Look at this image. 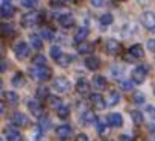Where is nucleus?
<instances>
[{
  "instance_id": "obj_1",
  "label": "nucleus",
  "mask_w": 155,
  "mask_h": 141,
  "mask_svg": "<svg viewBox=\"0 0 155 141\" xmlns=\"http://www.w3.org/2000/svg\"><path fill=\"white\" fill-rule=\"evenodd\" d=\"M29 75L32 76V79L38 82H44L52 76V70L47 65H32L29 70Z\"/></svg>"
},
{
  "instance_id": "obj_2",
  "label": "nucleus",
  "mask_w": 155,
  "mask_h": 141,
  "mask_svg": "<svg viewBox=\"0 0 155 141\" xmlns=\"http://www.w3.org/2000/svg\"><path fill=\"white\" fill-rule=\"evenodd\" d=\"M147 73H149V68L146 65H137L131 73V79L134 84H143L147 78Z\"/></svg>"
},
{
  "instance_id": "obj_3",
  "label": "nucleus",
  "mask_w": 155,
  "mask_h": 141,
  "mask_svg": "<svg viewBox=\"0 0 155 141\" xmlns=\"http://www.w3.org/2000/svg\"><path fill=\"white\" fill-rule=\"evenodd\" d=\"M52 87H53V90H55L58 94H65V93H68V91H70V87H71V84L68 82V79H67V78H64V76H59V78L53 79V84H52Z\"/></svg>"
},
{
  "instance_id": "obj_4",
  "label": "nucleus",
  "mask_w": 155,
  "mask_h": 141,
  "mask_svg": "<svg viewBox=\"0 0 155 141\" xmlns=\"http://www.w3.org/2000/svg\"><path fill=\"white\" fill-rule=\"evenodd\" d=\"M40 23H41V14L40 12H35V11L25 14L23 18H21V24L25 27H32V26L40 24Z\"/></svg>"
},
{
  "instance_id": "obj_5",
  "label": "nucleus",
  "mask_w": 155,
  "mask_h": 141,
  "mask_svg": "<svg viewBox=\"0 0 155 141\" xmlns=\"http://www.w3.org/2000/svg\"><path fill=\"white\" fill-rule=\"evenodd\" d=\"M14 53H15V56H17L20 61H25V59H28L29 55H31V47H29L28 43L18 41V43L14 46Z\"/></svg>"
},
{
  "instance_id": "obj_6",
  "label": "nucleus",
  "mask_w": 155,
  "mask_h": 141,
  "mask_svg": "<svg viewBox=\"0 0 155 141\" xmlns=\"http://www.w3.org/2000/svg\"><path fill=\"white\" fill-rule=\"evenodd\" d=\"M141 24L150 30V32H155V12L152 11H146L141 14Z\"/></svg>"
},
{
  "instance_id": "obj_7",
  "label": "nucleus",
  "mask_w": 155,
  "mask_h": 141,
  "mask_svg": "<svg viewBox=\"0 0 155 141\" xmlns=\"http://www.w3.org/2000/svg\"><path fill=\"white\" fill-rule=\"evenodd\" d=\"M3 135H5L6 141H23L21 132L17 127H12V126H6L5 130H3Z\"/></svg>"
},
{
  "instance_id": "obj_8",
  "label": "nucleus",
  "mask_w": 155,
  "mask_h": 141,
  "mask_svg": "<svg viewBox=\"0 0 155 141\" xmlns=\"http://www.w3.org/2000/svg\"><path fill=\"white\" fill-rule=\"evenodd\" d=\"M11 123L12 126H17V127H26L29 126V118L23 112H14L11 115Z\"/></svg>"
},
{
  "instance_id": "obj_9",
  "label": "nucleus",
  "mask_w": 155,
  "mask_h": 141,
  "mask_svg": "<svg viewBox=\"0 0 155 141\" xmlns=\"http://www.w3.org/2000/svg\"><path fill=\"white\" fill-rule=\"evenodd\" d=\"M105 52L108 55L116 56V55H119L122 52V44L117 40H107L105 41Z\"/></svg>"
},
{
  "instance_id": "obj_10",
  "label": "nucleus",
  "mask_w": 155,
  "mask_h": 141,
  "mask_svg": "<svg viewBox=\"0 0 155 141\" xmlns=\"http://www.w3.org/2000/svg\"><path fill=\"white\" fill-rule=\"evenodd\" d=\"M58 23L61 27L64 29H70L74 26V17L70 14V12H64V14H59L58 15Z\"/></svg>"
},
{
  "instance_id": "obj_11",
  "label": "nucleus",
  "mask_w": 155,
  "mask_h": 141,
  "mask_svg": "<svg viewBox=\"0 0 155 141\" xmlns=\"http://www.w3.org/2000/svg\"><path fill=\"white\" fill-rule=\"evenodd\" d=\"M90 102H91V105L96 108V109H105V106H107V99H104V96L101 94V93H93V94H90Z\"/></svg>"
},
{
  "instance_id": "obj_12",
  "label": "nucleus",
  "mask_w": 155,
  "mask_h": 141,
  "mask_svg": "<svg viewBox=\"0 0 155 141\" xmlns=\"http://www.w3.org/2000/svg\"><path fill=\"white\" fill-rule=\"evenodd\" d=\"M28 109L31 111L32 115H35V117H38V118L43 117V106H41V103H40L37 99L28 102Z\"/></svg>"
},
{
  "instance_id": "obj_13",
  "label": "nucleus",
  "mask_w": 155,
  "mask_h": 141,
  "mask_svg": "<svg viewBox=\"0 0 155 141\" xmlns=\"http://www.w3.org/2000/svg\"><path fill=\"white\" fill-rule=\"evenodd\" d=\"M128 55H129L131 59H141L144 56V49H143L141 44H134V46L129 47Z\"/></svg>"
},
{
  "instance_id": "obj_14",
  "label": "nucleus",
  "mask_w": 155,
  "mask_h": 141,
  "mask_svg": "<svg viewBox=\"0 0 155 141\" xmlns=\"http://www.w3.org/2000/svg\"><path fill=\"white\" fill-rule=\"evenodd\" d=\"M96 121H97V118H96V115H94L93 111H90V109L82 111V114H81V123H82L84 126H91V124L96 123Z\"/></svg>"
},
{
  "instance_id": "obj_15",
  "label": "nucleus",
  "mask_w": 155,
  "mask_h": 141,
  "mask_svg": "<svg viewBox=\"0 0 155 141\" xmlns=\"http://www.w3.org/2000/svg\"><path fill=\"white\" fill-rule=\"evenodd\" d=\"M76 91L79 93L81 96H87L90 93V82L85 78L78 79V82H76Z\"/></svg>"
},
{
  "instance_id": "obj_16",
  "label": "nucleus",
  "mask_w": 155,
  "mask_h": 141,
  "mask_svg": "<svg viewBox=\"0 0 155 141\" xmlns=\"http://www.w3.org/2000/svg\"><path fill=\"white\" fill-rule=\"evenodd\" d=\"M107 121H108V124H110L111 127H120V126L123 124V117H122V114H119V112H111V114L107 117Z\"/></svg>"
},
{
  "instance_id": "obj_17",
  "label": "nucleus",
  "mask_w": 155,
  "mask_h": 141,
  "mask_svg": "<svg viewBox=\"0 0 155 141\" xmlns=\"http://www.w3.org/2000/svg\"><path fill=\"white\" fill-rule=\"evenodd\" d=\"M88 34H90V30H88V27H79L76 30V34H74V37H73V40H74V43H78V44H81V43H84L85 40H87V37H88Z\"/></svg>"
},
{
  "instance_id": "obj_18",
  "label": "nucleus",
  "mask_w": 155,
  "mask_h": 141,
  "mask_svg": "<svg viewBox=\"0 0 155 141\" xmlns=\"http://www.w3.org/2000/svg\"><path fill=\"white\" fill-rule=\"evenodd\" d=\"M3 102L8 105H17L18 103V94L15 91H3Z\"/></svg>"
},
{
  "instance_id": "obj_19",
  "label": "nucleus",
  "mask_w": 155,
  "mask_h": 141,
  "mask_svg": "<svg viewBox=\"0 0 155 141\" xmlns=\"http://www.w3.org/2000/svg\"><path fill=\"white\" fill-rule=\"evenodd\" d=\"M91 84H93V87H94L97 91H102V90H105V88H107V79H105L104 76H101V75L93 76Z\"/></svg>"
},
{
  "instance_id": "obj_20",
  "label": "nucleus",
  "mask_w": 155,
  "mask_h": 141,
  "mask_svg": "<svg viewBox=\"0 0 155 141\" xmlns=\"http://www.w3.org/2000/svg\"><path fill=\"white\" fill-rule=\"evenodd\" d=\"M55 132H56V135L59 138H68L73 130H71V126H68V124H59Z\"/></svg>"
},
{
  "instance_id": "obj_21",
  "label": "nucleus",
  "mask_w": 155,
  "mask_h": 141,
  "mask_svg": "<svg viewBox=\"0 0 155 141\" xmlns=\"http://www.w3.org/2000/svg\"><path fill=\"white\" fill-rule=\"evenodd\" d=\"M14 12H15V9H14L12 3L0 6V15H2V18H11L14 15Z\"/></svg>"
},
{
  "instance_id": "obj_22",
  "label": "nucleus",
  "mask_w": 155,
  "mask_h": 141,
  "mask_svg": "<svg viewBox=\"0 0 155 141\" xmlns=\"http://www.w3.org/2000/svg\"><path fill=\"white\" fill-rule=\"evenodd\" d=\"M29 43H31V47L35 49V50H41V49H43V40H41V35L32 34V35L29 37Z\"/></svg>"
},
{
  "instance_id": "obj_23",
  "label": "nucleus",
  "mask_w": 155,
  "mask_h": 141,
  "mask_svg": "<svg viewBox=\"0 0 155 141\" xmlns=\"http://www.w3.org/2000/svg\"><path fill=\"white\" fill-rule=\"evenodd\" d=\"M120 102V94L119 91H110L108 93V97H107V106H116L117 103Z\"/></svg>"
},
{
  "instance_id": "obj_24",
  "label": "nucleus",
  "mask_w": 155,
  "mask_h": 141,
  "mask_svg": "<svg viewBox=\"0 0 155 141\" xmlns=\"http://www.w3.org/2000/svg\"><path fill=\"white\" fill-rule=\"evenodd\" d=\"M99 65H101L99 58H96V56H88V58H85V67H87L88 70H97Z\"/></svg>"
},
{
  "instance_id": "obj_25",
  "label": "nucleus",
  "mask_w": 155,
  "mask_h": 141,
  "mask_svg": "<svg viewBox=\"0 0 155 141\" xmlns=\"http://www.w3.org/2000/svg\"><path fill=\"white\" fill-rule=\"evenodd\" d=\"M93 52V44L90 43H81V44H78V53H81V55H90Z\"/></svg>"
},
{
  "instance_id": "obj_26",
  "label": "nucleus",
  "mask_w": 155,
  "mask_h": 141,
  "mask_svg": "<svg viewBox=\"0 0 155 141\" xmlns=\"http://www.w3.org/2000/svg\"><path fill=\"white\" fill-rule=\"evenodd\" d=\"M25 76L21 75V73H15L14 76H12V79H11V84H12V87H17V88H21L23 85H25Z\"/></svg>"
},
{
  "instance_id": "obj_27",
  "label": "nucleus",
  "mask_w": 155,
  "mask_h": 141,
  "mask_svg": "<svg viewBox=\"0 0 155 141\" xmlns=\"http://www.w3.org/2000/svg\"><path fill=\"white\" fill-rule=\"evenodd\" d=\"M99 21H101V24H102L104 27H107V26L113 24V21H114V17H113V14H110V12H105V14H102V15H101Z\"/></svg>"
},
{
  "instance_id": "obj_28",
  "label": "nucleus",
  "mask_w": 155,
  "mask_h": 141,
  "mask_svg": "<svg viewBox=\"0 0 155 141\" xmlns=\"http://www.w3.org/2000/svg\"><path fill=\"white\" fill-rule=\"evenodd\" d=\"M56 114H58V117L59 118H62V120H65V118H68V115H70V108L67 106V105H61L59 108H56Z\"/></svg>"
},
{
  "instance_id": "obj_29",
  "label": "nucleus",
  "mask_w": 155,
  "mask_h": 141,
  "mask_svg": "<svg viewBox=\"0 0 155 141\" xmlns=\"http://www.w3.org/2000/svg\"><path fill=\"white\" fill-rule=\"evenodd\" d=\"M62 55H64V52L61 50V47H58V46H53V47L50 49V56H52V59H53L55 62H56V61H58V59H59Z\"/></svg>"
},
{
  "instance_id": "obj_30",
  "label": "nucleus",
  "mask_w": 155,
  "mask_h": 141,
  "mask_svg": "<svg viewBox=\"0 0 155 141\" xmlns=\"http://www.w3.org/2000/svg\"><path fill=\"white\" fill-rule=\"evenodd\" d=\"M2 32H3V35H5V37H12V35L15 34V29H14V26H12V24L3 23V24H2Z\"/></svg>"
},
{
  "instance_id": "obj_31",
  "label": "nucleus",
  "mask_w": 155,
  "mask_h": 141,
  "mask_svg": "<svg viewBox=\"0 0 155 141\" xmlns=\"http://www.w3.org/2000/svg\"><path fill=\"white\" fill-rule=\"evenodd\" d=\"M40 35H41V38H44V40H47V41H52V40L55 38L53 30H52V29H47V27H43Z\"/></svg>"
},
{
  "instance_id": "obj_32",
  "label": "nucleus",
  "mask_w": 155,
  "mask_h": 141,
  "mask_svg": "<svg viewBox=\"0 0 155 141\" xmlns=\"http://www.w3.org/2000/svg\"><path fill=\"white\" fill-rule=\"evenodd\" d=\"M131 118H132V121H134L135 124H141L143 120H144V117H143V114H141L140 111H132V112H131Z\"/></svg>"
},
{
  "instance_id": "obj_33",
  "label": "nucleus",
  "mask_w": 155,
  "mask_h": 141,
  "mask_svg": "<svg viewBox=\"0 0 155 141\" xmlns=\"http://www.w3.org/2000/svg\"><path fill=\"white\" fill-rule=\"evenodd\" d=\"M70 62H71V56H70V55H65V53H64V55L56 61V64H58V65H61V67H68V64H70Z\"/></svg>"
},
{
  "instance_id": "obj_34",
  "label": "nucleus",
  "mask_w": 155,
  "mask_h": 141,
  "mask_svg": "<svg viewBox=\"0 0 155 141\" xmlns=\"http://www.w3.org/2000/svg\"><path fill=\"white\" fill-rule=\"evenodd\" d=\"M132 100H134V103H137V105H143V103H146V97H144V94L140 93V91L134 93Z\"/></svg>"
},
{
  "instance_id": "obj_35",
  "label": "nucleus",
  "mask_w": 155,
  "mask_h": 141,
  "mask_svg": "<svg viewBox=\"0 0 155 141\" xmlns=\"http://www.w3.org/2000/svg\"><path fill=\"white\" fill-rule=\"evenodd\" d=\"M111 75H113L114 79H122V76H123V68L119 67V65H114V67L111 68Z\"/></svg>"
},
{
  "instance_id": "obj_36",
  "label": "nucleus",
  "mask_w": 155,
  "mask_h": 141,
  "mask_svg": "<svg viewBox=\"0 0 155 141\" xmlns=\"http://www.w3.org/2000/svg\"><path fill=\"white\" fill-rule=\"evenodd\" d=\"M50 123H52V121H50V118H49V117H46V115H43V117L40 118V124H38V126H40V127L43 129V132H44V130H47V129L50 127Z\"/></svg>"
},
{
  "instance_id": "obj_37",
  "label": "nucleus",
  "mask_w": 155,
  "mask_h": 141,
  "mask_svg": "<svg viewBox=\"0 0 155 141\" xmlns=\"http://www.w3.org/2000/svg\"><path fill=\"white\" fill-rule=\"evenodd\" d=\"M37 99H49V90L46 87H40L37 90Z\"/></svg>"
},
{
  "instance_id": "obj_38",
  "label": "nucleus",
  "mask_w": 155,
  "mask_h": 141,
  "mask_svg": "<svg viewBox=\"0 0 155 141\" xmlns=\"http://www.w3.org/2000/svg\"><path fill=\"white\" fill-rule=\"evenodd\" d=\"M21 5L28 9H34L38 6V0H21Z\"/></svg>"
},
{
  "instance_id": "obj_39",
  "label": "nucleus",
  "mask_w": 155,
  "mask_h": 141,
  "mask_svg": "<svg viewBox=\"0 0 155 141\" xmlns=\"http://www.w3.org/2000/svg\"><path fill=\"white\" fill-rule=\"evenodd\" d=\"M94 124H96V130H97V133L104 135V133L107 132V124H105L102 120H99V118H97V121H96Z\"/></svg>"
},
{
  "instance_id": "obj_40",
  "label": "nucleus",
  "mask_w": 155,
  "mask_h": 141,
  "mask_svg": "<svg viewBox=\"0 0 155 141\" xmlns=\"http://www.w3.org/2000/svg\"><path fill=\"white\" fill-rule=\"evenodd\" d=\"M32 62H34V65H47V64H46L47 59H46V56H43V55H37Z\"/></svg>"
},
{
  "instance_id": "obj_41",
  "label": "nucleus",
  "mask_w": 155,
  "mask_h": 141,
  "mask_svg": "<svg viewBox=\"0 0 155 141\" xmlns=\"http://www.w3.org/2000/svg\"><path fill=\"white\" fill-rule=\"evenodd\" d=\"M146 115H147L152 121H155V106L147 105V106H146Z\"/></svg>"
},
{
  "instance_id": "obj_42",
  "label": "nucleus",
  "mask_w": 155,
  "mask_h": 141,
  "mask_svg": "<svg viewBox=\"0 0 155 141\" xmlns=\"http://www.w3.org/2000/svg\"><path fill=\"white\" fill-rule=\"evenodd\" d=\"M146 47H147V50L155 52V38H149L147 43H146Z\"/></svg>"
},
{
  "instance_id": "obj_43",
  "label": "nucleus",
  "mask_w": 155,
  "mask_h": 141,
  "mask_svg": "<svg viewBox=\"0 0 155 141\" xmlns=\"http://www.w3.org/2000/svg\"><path fill=\"white\" fill-rule=\"evenodd\" d=\"M74 141H90V138H88L87 133H78L76 138H74Z\"/></svg>"
},
{
  "instance_id": "obj_44",
  "label": "nucleus",
  "mask_w": 155,
  "mask_h": 141,
  "mask_svg": "<svg viewBox=\"0 0 155 141\" xmlns=\"http://www.w3.org/2000/svg\"><path fill=\"white\" fill-rule=\"evenodd\" d=\"M90 2H91V5L94 8H102L104 3H105V0H90Z\"/></svg>"
},
{
  "instance_id": "obj_45",
  "label": "nucleus",
  "mask_w": 155,
  "mask_h": 141,
  "mask_svg": "<svg viewBox=\"0 0 155 141\" xmlns=\"http://www.w3.org/2000/svg\"><path fill=\"white\" fill-rule=\"evenodd\" d=\"M120 87H122L125 91H128V90L132 88V84H131V82H126V81H122V82H120Z\"/></svg>"
},
{
  "instance_id": "obj_46",
  "label": "nucleus",
  "mask_w": 155,
  "mask_h": 141,
  "mask_svg": "<svg viewBox=\"0 0 155 141\" xmlns=\"http://www.w3.org/2000/svg\"><path fill=\"white\" fill-rule=\"evenodd\" d=\"M119 141H134V138H132L131 135L123 133V135H120V136H119Z\"/></svg>"
},
{
  "instance_id": "obj_47",
  "label": "nucleus",
  "mask_w": 155,
  "mask_h": 141,
  "mask_svg": "<svg viewBox=\"0 0 155 141\" xmlns=\"http://www.w3.org/2000/svg\"><path fill=\"white\" fill-rule=\"evenodd\" d=\"M137 2H138L141 6H146V5H150V3H152V0H137Z\"/></svg>"
},
{
  "instance_id": "obj_48",
  "label": "nucleus",
  "mask_w": 155,
  "mask_h": 141,
  "mask_svg": "<svg viewBox=\"0 0 155 141\" xmlns=\"http://www.w3.org/2000/svg\"><path fill=\"white\" fill-rule=\"evenodd\" d=\"M55 3H59V5H62V3H67V2H71V0H53Z\"/></svg>"
},
{
  "instance_id": "obj_49",
  "label": "nucleus",
  "mask_w": 155,
  "mask_h": 141,
  "mask_svg": "<svg viewBox=\"0 0 155 141\" xmlns=\"http://www.w3.org/2000/svg\"><path fill=\"white\" fill-rule=\"evenodd\" d=\"M11 3V0H0V6L2 5H9Z\"/></svg>"
},
{
  "instance_id": "obj_50",
  "label": "nucleus",
  "mask_w": 155,
  "mask_h": 141,
  "mask_svg": "<svg viewBox=\"0 0 155 141\" xmlns=\"http://www.w3.org/2000/svg\"><path fill=\"white\" fill-rule=\"evenodd\" d=\"M147 141H155V139H147Z\"/></svg>"
},
{
  "instance_id": "obj_51",
  "label": "nucleus",
  "mask_w": 155,
  "mask_h": 141,
  "mask_svg": "<svg viewBox=\"0 0 155 141\" xmlns=\"http://www.w3.org/2000/svg\"><path fill=\"white\" fill-rule=\"evenodd\" d=\"M117 2H122V0H117Z\"/></svg>"
},
{
  "instance_id": "obj_52",
  "label": "nucleus",
  "mask_w": 155,
  "mask_h": 141,
  "mask_svg": "<svg viewBox=\"0 0 155 141\" xmlns=\"http://www.w3.org/2000/svg\"><path fill=\"white\" fill-rule=\"evenodd\" d=\"M2 141H5V139H2Z\"/></svg>"
},
{
  "instance_id": "obj_53",
  "label": "nucleus",
  "mask_w": 155,
  "mask_h": 141,
  "mask_svg": "<svg viewBox=\"0 0 155 141\" xmlns=\"http://www.w3.org/2000/svg\"><path fill=\"white\" fill-rule=\"evenodd\" d=\"M153 91H155V90H153Z\"/></svg>"
},
{
  "instance_id": "obj_54",
  "label": "nucleus",
  "mask_w": 155,
  "mask_h": 141,
  "mask_svg": "<svg viewBox=\"0 0 155 141\" xmlns=\"http://www.w3.org/2000/svg\"><path fill=\"white\" fill-rule=\"evenodd\" d=\"M110 141H111V139H110Z\"/></svg>"
}]
</instances>
